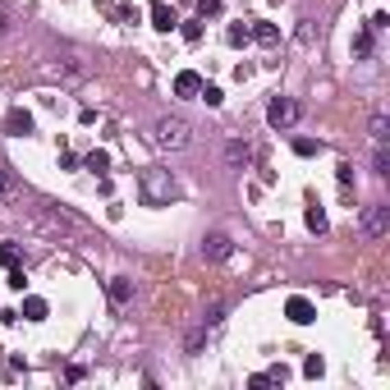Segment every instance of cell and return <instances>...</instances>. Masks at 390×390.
Segmentation results:
<instances>
[{"instance_id": "6", "label": "cell", "mask_w": 390, "mask_h": 390, "mask_svg": "<svg viewBox=\"0 0 390 390\" xmlns=\"http://www.w3.org/2000/svg\"><path fill=\"white\" fill-rule=\"evenodd\" d=\"M151 28H156V32H175V28H180V14H175L165 0H151Z\"/></svg>"}, {"instance_id": "8", "label": "cell", "mask_w": 390, "mask_h": 390, "mask_svg": "<svg viewBox=\"0 0 390 390\" xmlns=\"http://www.w3.org/2000/svg\"><path fill=\"white\" fill-rule=\"evenodd\" d=\"M175 92H180V97H197V92H202V78H197L193 69H184V74H175Z\"/></svg>"}, {"instance_id": "16", "label": "cell", "mask_w": 390, "mask_h": 390, "mask_svg": "<svg viewBox=\"0 0 390 390\" xmlns=\"http://www.w3.org/2000/svg\"><path fill=\"white\" fill-rule=\"evenodd\" d=\"M308 230H313V234H326L330 230V221H326V211L321 207H308Z\"/></svg>"}, {"instance_id": "32", "label": "cell", "mask_w": 390, "mask_h": 390, "mask_svg": "<svg viewBox=\"0 0 390 390\" xmlns=\"http://www.w3.org/2000/svg\"><path fill=\"white\" fill-rule=\"evenodd\" d=\"M5 23H10V19H5V5H0V28H5Z\"/></svg>"}, {"instance_id": "10", "label": "cell", "mask_w": 390, "mask_h": 390, "mask_svg": "<svg viewBox=\"0 0 390 390\" xmlns=\"http://www.w3.org/2000/svg\"><path fill=\"white\" fill-rule=\"evenodd\" d=\"M5 129H10V134H32V115H28V110H10Z\"/></svg>"}, {"instance_id": "26", "label": "cell", "mask_w": 390, "mask_h": 390, "mask_svg": "<svg viewBox=\"0 0 390 390\" xmlns=\"http://www.w3.org/2000/svg\"><path fill=\"white\" fill-rule=\"evenodd\" d=\"M184 42H202V23H184Z\"/></svg>"}, {"instance_id": "13", "label": "cell", "mask_w": 390, "mask_h": 390, "mask_svg": "<svg viewBox=\"0 0 390 390\" xmlns=\"http://www.w3.org/2000/svg\"><path fill=\"white\" fill-rule=\"evenodd\" d=\"M46 313H51V308H46V299H37V294H32V299H23V317H28V321H42Z\"/></svg>"}, {"instance_id": "19", "label": "cell", "mask_w": 390, "mask_h": 390, "mask_svg": "<svg viewBox=\"0 0 390 390\" xmlns=\"http://www.w3.org/2000/svg\"><path fill=\"white\" fill-rule=\"evenodd\" d=\"M267 381H271V386H285V381H289V367H285V363L267 367Z\"/></svg>"}, {"instance_id": "21", "label": "cell", "mask_w": 390, "mask_h": 390, "mask_svg": "<svg viewBox=\"0 0 390 390\" xmlns=\"http://www.w3.org/2000/svg\"><path fill=\"white\" fill-rule=\"evenodd\" d=\"M226 37H230V46H248V37H253V28H239V23H234V28H230Z\"/></svg>"}, {"instance_id": "24", "label": "cell", "mask_w": 390, "mask_h": 390, "mask_svg": "<svg viewBox=\"0 0 390 390\" xmlns=\"http://www.w3.org/2000/svg\"><path fill=\"white\" fill-rule=\"evenodd\" d=\"M294 151H299V156H313V151H321V143H313V138H299V143H294Z\"/></svg>"}, {"instance_id": "22", "label": "cell", "mask_w": 390, "mask_h": 390, "mask_svg": "<svg viewBox=\"0 0 390 390\" xmlns=\"http://www.w3.org/2000/svg\"><path fill=\"white\" fill-rule=\"evenodd\" d=\"M386 129H390V124H386V115H372V143H386Z\"/></svg>"}, {"instance_id": "20", "label": "cell", "mask_w": 390, "mask_h": 390, "mask_svg": "<svg viewBox=\"0 0 390 390\" xmlns=\"http://www.w3.org/2000/svg\"><path fill=\"white\" fill-rule=\"evenodd\" d=\"M197 97H202V101H207V106H221V101H226V97H221V88H216V83H202V92H197Z\"/></svg>"}, {"instance_id": "30", "label": "cell", "mask_w": 390, "mask_h": 390, "mask_svg": "<svg viewBox=\"0 0 390 390\" xmlns=\"http://www.w3.org/2000/svg\"><path fill=\"white\" fill-rule=\"evenodd\" d=\"M10 289H23V267H10Z\"/></svg>"}, {"instance_id": "27", "label": "cell", "mask_w": 390, "mask_h": 390, "mask_svg": "<svg viewBox=\"0 0 390 390\" xmlns=\"http://www.w3.org/2000/svg\"><path fill=\"white\" fill-rule=\"evenodd\" d=\"M106 165H110V156H106V151H92V156H88V170H106Z\"/></svg>"}, {"instance_id": "3", "label": "cell", "mask_w": 390, "mask_h": 390, "mask_svg": "<svg viewBox=\"0 0 390 390\" xmlns=\"http://www.w3.org/2000/svg\"><path fill=\"white\" fill-rule=\"evenodd\" d=\"M299 115H303V106L294 101V97H276V101L267 106V124L271 129H294Z\"/></svg>"}, {"instance_id": "12", "label": "cell", "mask_w": 390, "mask_h": 390, "mask_svg": "<svg viewBox=\"0 0 390 390\" xmlns=\"http://www.w3.org/2000/svg\"><path fill=\"white\" fill-rule=\"evenodd\" d=\"M202 345H207V326H193L184 335V354H202Z\"/></svg>"}, {"instance_id": "9", "label": "cell", "mask_w": 390, "mask_h": 390, "mask_svg": "<svg viewBox=\"0 0 390 390\" xmlns=\"http://www.w3.org/2000/svg\"><path fill=\"white\" fill-rule=\"evenodd\" d=\"M285 313H289V321L308 326V321H313V303H308V299H289V303H285Z\"/></svg>"}, {"instance_id": "18", "label": "cell", "mask_w": 390, "mask_h": 390, "mask_svg": "<svg viewBox=\"0 0 390 390\" xmlns=\"http://www.w3.org/2000/svg\"><path fill=\"white\" fill-rule=\"evenodd\" d=\"M335 180H340V188H354V165L340 161V165H335Z\"/></svg>"}, {"instance_id": "15", "label": "cell", "mask_w": 390, "mask_h": 390, "mask_svg": "<svg viewBox=\"0 0 390 390\" xmlns=\"http://www.w3.org/2000/svg\"><path fill=\"white\" fill-rule=\"evenodd\" d=\"M253 37H257L262 46H276V42H280V28H276V23H257Z\"/></svg>"}, {"instance_id": "4", "label": "cell", "mask_w": 390, "mask_h": 390, "mask_svg": "<svg viewBox=\"0 0 390 390\" xmlns=\"http://www.w3.org/2000/svg\"><path fill=\"white\" fill-rule=\"evenodd\" d=\"M358 230L367 234V239H381V234L390 230V207H386V202H372V207H363Z\"/></svg>"}, {"instance_id": "14", "label": "cell", "mask_w": 390, "mask_h": 390, "mask_svg": "<svg viewBox=\"0 0 390 390\" xmlns=\"http://www.w3.org/2000/svg\"><path fill=\"white\" fill-rule=\"evenodd\" d=\"M372 37H376L372 28H363L358 37H354V56H358V60H367V56H372Z\"/></svg>"}, {"instance_id": "1", "label": "cell", "mask_w": 390, "mask_h": 390, "mask_svg": "<svg viewBox=\"0 0 390 390\" xmlns=\"http://www.w3.org/2000/svg\"><path fill=\"white\" fill-rule=\"evenodd\" d=\"M138 193H143V202H147V207H170V202L180 197V184H175V175H170V170L147 165V170L138 175Z\"/></svg>"}, {"instance_id": "11", "label": "cell", "mask_w": 390, "mask_h": 390, "mask_svg": "<svg viewBox=\"0 0 390 390\" xmlns=\"http://www.w3.org/2000/svg\"><path fill=\"white\" fill-rule=\"evenodd\" d=\"M129 299H134V280L115 276V280H110V303H129Z\"/></svg>"}, {"instance_id": "7", "label": "cell", "mask_w": 390, "mask_h": 390, "mask_svg": "<svg viewBox=\"0 0 390 390\" xmlns=\"http://www.w3.org/2000/svg\"><path fill=\"white\" fill-rule=\"evenodd\" d=\"M226 161L234 165V170H243V165L253 161V143H243V138H230V143H226Z\"/></svg>"}, {"instance_id": "25", "label": "cell", "mask_w": 390, "mask_h": 390, "mask_svg": "<svg viewBox=\"0 0 390 390\" xmlns=\"http://www.w3.org/2000/svg\"><path fill=\"white\" fill-rule=\"evenodd\" d=\"M197 14L211 19V14H221V0H197Z\"/></svg>"}, {"instance_id": "29", "label": "cell", "mask_w": 390, "mask_h": 390, "mask_svg": "<svg viewBox=\"0 0 390 390\" xmlns=\"http://www.w3.org/2000/svg\"><path fill=\"white\" fill-rule=\"evenodd\" d=\"M14 193V180H10V170H0V197Z\"/></svg>"}, {"instance_id": "23", "label": "cell", "mask_w": 390, "mask_h": 390, "mask_svg": "<svg viewBox=\"0 0 390 390\" xmlns=\"http://www.w3.org/2000/svg\"><path fill=\"white\" fill-rule=\"evenodd\" d=\"M0 267H19V248L14 243H0Z\"/></svg>"}, {"instance_id": "28", "label": "cell", "mask_w": 390, "mask_h": 390, "mask_svg": "<svg viewBox=\"0 0 390 390\" xmlns=\"http://www.w3.org/2000/svg\"><path fill=\"white\" fill-rule=\"evenodd\" d=\"M321 367H326V363L317 358V354H313V358H308V363H303V372H308V376H321Z\"/></svg>"}, {"instance_id": "17", "label": "cell", "mask_w": 390, "mask_h": 390, "mask_svg": "<svg viewBox=\"0 0 390 390\" xmlns=\"http://www.w3.org/2000/svg\"><path fill=\"white\" fill-rule=\"evenodd\" d=\"M372 175H381V180L390 175V156H386V143H376V156H372Z\"/></svg>"}, {"instance_id": "2", "label": "cell", "mask_w": 390, "mask_h": 390, "mask_svg": "<svg viewBox=\"0 0 390 390\" xmlns=\"http://www.w3.org/2000/svg\"><path fill=\"white\" fill-rule=\"evenodd\" d=\"M151 138H156V147H165V151H184L193 143V129H188V120H180V115H161L156 129H151Z\"/></svg>"}, {"instance_id": "31", "label": "cell", "mask_w": 390, "mask_h": 390, "mask_svg": "<svg viewBox=\"0 0 390 390\" xmlns=\"http://www.w3.org/2000/svg\"><path fill=\"white\" fill-rule=\"evenodd\" d=\"M367 28H372V32H386V28H390V19H386V14H372V23H367Z\"/></svg>"}, {"instance_id": "5", "label": "cell", "mask_w": 390, "mask_h": 390, "mask_svg": "<svg viewBox=\"0 0 390 390\" xmlns=\"http://www.w3.org/2000/svg\"><path fill=\"white\" fill-rule=\"evenodd\" d=\"M230 253H234L230 234H207V239H202V257H207V262H226Z\"/></svg>"}]
</instances>
